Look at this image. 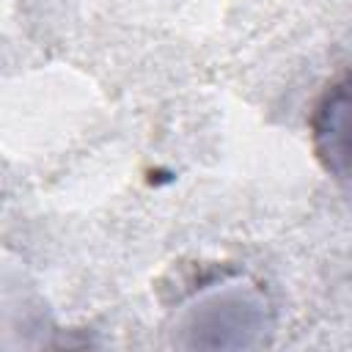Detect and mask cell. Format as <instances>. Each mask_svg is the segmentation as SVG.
Returning <instances> with one entry per match:
<instances>
[{"label":"cell","instance_id":"1","mask_svg":"<svg viewBox=\"0 0 352 352\" xmlns=\"http://www.w3.org/2000/svg\"><path fill=\"white\" fill-rule=\"evenodd\" d=\"M308 126L311 148L322 170L352 187V69L322 91Z\"/></svg>","mask_w":352,"mask_h":352}]
</instances>
